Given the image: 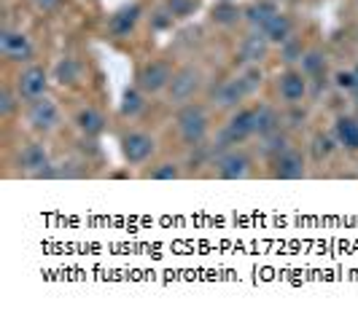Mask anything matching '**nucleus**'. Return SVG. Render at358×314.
Returning a JSON list of instances; mask_svg holds the SVG:
<instances>
[{
    "label": "nucleus",
    "mask_w": 358,
    "mask_h": 314,
    "mask_svg": "<svg viewBox=\"0 0 358 314\" xmlns=\"http://www.w3.org/2000/svg\"><path fill=\"white\" fill-rule=\"evenodd\" d=\"M0 54L8 62H30L33 54H36V46H33V40L22 33V30L3 27L0 30Z\"/></svg>",
    "instance_id": "nucleus-10"
},
{
    "label": "nucleus",
    "mask_w": 358,
    "mask_h": 314,
    "mask_svg": "<svg viewBox=\"0 0 358 314\" xmlns=\"http://www.w3.org/2000/svg\"><path fill=\"white\" fill-rule=\"evenodd\" d=\"M334 87L340 89L342 94H350L353 87H356V75H353V70H337V73H334Z\"/></svg>",
    "instance_id": "nucleus-31"
},
{
    "label": "nucleus",
    "mask_w": 358,
    "mask_h": 314,
    "mask_svg": "<svg viewBox=\"0 0 358 314\" xmlns=\"http://www.w3.org/2000/svg\"><path fill=\"white\" fill-rule=\"evenodd\" d=\"M148 180H162V183H170V180H178L180 177V167L176 161H162L157 167H151L148 172H145Z\"/></svg>",
    "instance_id": "nucleus-27"
},
{
    "label": "nucleus",
    "mask_w": 358,
    "mask_h": 314,
    "mask_svg": "<svg viewBox=\"0 0 358 314\" xmlns=\"http://www.w3.org/2000/svg\"><path fill=\"white\" fill-rule=\"evenodd\" d=\"M173 22H176V17H173L167 8H159V11L151 17V27H154V30H167V27H173Z\"/></svg>",
    "instance_id": "nucleus-32"
},
{
    "label": "nucleus",
    "mask_w": 358,
    "mask_h": 314,
    "mask_svg": "<svg viewBox=\"0 0 358 314\" xmlns=\"http://www.w3.org/2000/svg\"><path fill=\"white\" fill-rule=\"evenodd\" d=\"M262 142H259V154L267 158V161H275V158L280 156L283 151H288L291 148V140H288L286 132H272V135H264V137H259Z\"/></svg>",
    "instance_id": "nucleus-21"
},
{
    "label": "nucleus",
    "mask_w": 358,
    "mask_h": 314,
    "mask_svg": "<svg viewBox=\"0 0 358 314\" xmlns=\"http://www.w3.org/2000/svg\"><path fill=\"white\" fill-rule=\"evenodd\" d=\"M331 135L337 137V142H340L345 151L358 154V119L356 116H337Z\"/></svg>",
    "instance_id": "nucleus-18"
},
{
    "label": "nucleus",
    "mask_w": 358,
    "mask_h": 314,
    "mask_svg": "<svg viewBox=\"0 0 358 314\" xmlns=\"http://www.w3.org/2000/svg\"><path fill=\"white\" fill-rule=\"evenodd\" d=\"M73 124H76V129H78L84 137H97V135L106 132V116H103L97 107H90V105L81 107V110H76Z\"/></svg>",
    "instance_id": "nucleus-16"
},
{
    "label": "nucleus",
    "mask_w": 358,
    "mask_h": 314,
    "mask_svg": "<svg viewBox=\"0 0 358 314\" xmlns=\"http://www.w3.org/2000/svg\"><path fill=\"white\" fill-rule=\"evenodd\" d=\"M54 78H57V84H62V87H73V84L81 78V65H78L76 59H71V57H65V59L57 62Z\"/></svg>",
    "instance_id": "nucleus-25"
},
{
    "label": "nucleus",
    "mask_w": 358,
    "mask_h": 314,
    "mask_svg": "<svg viewBox=\"0 0 358 314\" xmlns=\"http://www.w3.org/2000/svg\"><path fill=\"white\" fill-rule=\"evenodd\" d=\"M14 89H17L22 103H36L41 97H46V89H49V70L43 68V65H30V68H24L17 75Z\"/></svg>",
    "instance_id": "nucleus-7"
},
{
    "label": "nucleus",
    "mask_w": 358,
    "mask_h": 314,
    "mask_svg": "<svg viewBox=\"0 0 358 314\" xmlns=\"http://www.w3.org/2000/svg\"><path fill=\"white\" fill-rule=\"evenodd\" d=\"M280 129V113L269 105H256V135L264 137Z\"/></svg>",
    "instance_id": "nucleus-23"
},
{
    "label": "nucleus",
    "mask_w": 358,
    "mask_h": 314,
    "mask_svg": "<svg viewBox=\"0 0 358 314\" xmlns=\"http://www.w3.org/2000/svg\"><path fill=\"white\" fill-rule=\"evenodd\" d=\"M251 156L245 151H240V148H227L213 161V170L218 180H245L251 174Z\"/></svg>",
    "instance_id": "nucleus-6"
},
{
    "label": "nucleus",
    "mask_w": 358,
    "mask_h": 314,
    "mask_svg": "<svg viewBox=\"0 0 358 314\" xmlns=\"http://www.w3.org/2000/svg\"><path fill=\"white\" fill-rule=\"evenodd\" d=\"M17 164H19V170H22V172L30 174V177H38V180H43L46 172L52 170L49 151H46L41 142H30V145H24V148L19 151Z\"/></svg>",
    "instance_id": "nucleus-12"
},
{
    "label": "nucleus",
    "mask_w": 358,
    "mask_h": 314,
    "mask_svg": "<svg viewBox=\"0 0 358 314\" xmlns=\"http://www.w3.org/2000/svg\"><path fill=\"white\" fill-rule=\"evenodd\" d=\"M248 137H256V107H237L229 121L224 124L218 142L221 148H234V145H243Z\"/></svg>",
    "instance_id": "nucleus-4"
},
{
    "label": "nucleus",
    "mask_w": 358,
    "mask_h": 314,
    "mask_svg": "<svg viewBox=\"0 0 358 314\" xmlns=\"http://www.w3.org/2000/svg\"><path fill=\"white\" fill-rule=\"evenodd\" d=\"M176 126H178L180 140L189 145V148H199L208 132H210V113L208 107L199 103L180 105L178 113H176Z\"/></svg>",
    "instance_id": "nucleus-2"
},
{
    "label": "nucleus",
    "mask_w": 358,
    "mask_h": 314,
    "mask_svg": "<svg viewBox=\"0 0 358 314\" xmlns=\"http://www.w3.org/2000/svg\"><path fill=\"white\" fill-rule=\"evenodd\" d=\"M205 87V75H202V70L194 68V65H183L173 73V81H170V87H167V103L180 107V105H189L194 103V97H197L199 91Z\"/></svg>",
    "instance_id": "nucleus-3"
},
{
    "label": "nucleus",
    "mask_w": 358,
    "mask_h": 314,
    "mask_svg": "<svg viewBox=\"0 0 358 314\" xmlns=\"http://www.w3.org/2000/svg\"><path fill=\"white\" fill-rule=\"evenodd\" d=\"M19 103H22V100H19L17 89H11V87L0 89V116H3V119H11V116L17 113Z\"/></svg>",
    "instance_id": "nucleus-28"
},
{
    "label": "nucleus",
    "mask_w": 358,
    "mask_h": 314,
    "mask_svg": "<svg viewBox=\"0 0 358 314\" xmlns=\"http://www.w3.org/2000/svg\"><path fill=\"white\" fill-rule=\"evenodd\" d=\"M164 8H167L176 19H186L194 14L197 0H164Z\"/></svg>",
    "instance_id": "nucleus-29"
},
{
    "label": "nucleus",
    "mask_w": 358,
    "mask_h": 314,
    "mask_svg": "<svg viewBox=\"0 0 358 314\" xmlns=\"http://www.w3.org/2000/svg\"><path fill=\"white\" fill-rule=\"evenodd\" d=\"M307 174V161L296 148H288L272 161V177L278 180H299Z\"/></svg>",
    "instance_id": "nucleus-13"
},
{
    "label": "nucleus",
    "mask_w": 358,
    "mask_h": 314,
    "mask_svg": "<svg viewBox=\"0 0 358 314\" xmlns=\"http://www.w3.org/2000/svg\"><path fill=\"white\" fill-rule=\"evenodd\" d=\"M278 94H280V100L286 105L296 107V105H302V100L310 94V78H307L302 70L288 68L286 73H280V78H278Z\"/></svg>",
    "instance_id": "nucleus-11"
},
{
    "label": "nucleus",
    "mask_w": 358,
    "mask_h": 314,
    "mask_svg": "<svg viewBox=\"0 0 358 314\" xmlns=\"http://www.w3.org/2000/svg\"><path fill=\"white\" fill-rule=\"evenodd\" d=\"M210 17L221 27H234L243 19V8L237 3H232V0H218L213 6V11H210Z\"/></svg>",
    "instance_id": "nucleus-22"
},
{
    "label": "nucleus",
    "mask_w": 358,
    "mask_h": 314,
    "mask_svg": "<svg viewBox=\"0 0 358 314\" xmlns=\"http://www.w3.org/2000/svg\"><path fill=\"white\" fill-rule=\"evenodd\" d=\"M353 116H356V119H358V103H356V113H353Z\"/></svg>",
    "instance_id": "nucleus-35"
},
{
    "label": "nucleus",
    "mask_w": 358,
    "mask_h": 314,
    "mask_svg": "<svg viewBox=\"0 0 358 314\" xmlns=\"http://www.w3.org/2000/svg\"><path fill=\"white\" fill-rule=\"evenodd\" d=\"M119 145H122V156H124V161L127 164H132V167L145 164L148 158L157 154V140H154V135L138 132V129L122 135Z\"/></svg>",
    "instance_id": "nucleus-8"
},
{
    "label": "nucleus",
    "mask_w": 358,
    "mask_h": 314,
    "mask_svg": "<svg viewBox=\"0 0 358 314\" xmlns=\"http://www.w3.org/2000/svg\"><path fill=\"white\" fill-rule=\"evenodd\" d=\"M62 124V110L52 97H41L36 103H27V126L38 135H52Z\"/></svg>",
    "instance_id": "nucleus-5"
},
{
    "label": "nucleus",
    "mask_w": 358,
    "mask_h": 314,
    "mask_svg": "<svg viewBox=\"0 0 358 314\" xmlns=\"http://www.w3.org/2000/svg\"><path fill=\"white\" fill-rule=\"evenodd\" d=\"M143 110H145V91L143 89L138 87V84L124 89L122 103H119V113H122V119H138Z\"/></svg>",
    "instance_id": "nucleus-20"
},
{
    "label": "nucleus",
    "mask_w": 358,
    "mask_h": 314,
    "mask_svg": "<svg viewBox=\"0 0 358 314\" xmlns=\"http://www.w3.org/2000/svg\"><path fill=\"white\" fill-rule=\"evenodd\" d=\"M302 73H305L307 78H321L326 75V68H329V59H326V54L321 49H307L302 54Z\"/></svg>",
    "instance_id": "nucleus-24"
},
{
    "label": "nucleus",
    "mask_w": 358,
    "mask_h": 314,
    "mask_svg": "<svg viewBox=\"0 0 358 314\" xmlns=\"http://www.w3.org/2000/svg\"><path fill=\"white\" fill-rule=\"evenodd\" d=\"M275 14H278V6L272 0H256V3L243 8V19L248 22L251 30H262Z\"/></svg>",
    "instance_id": "nucleus-19"
},
{
    "label": "nucleus",
    "mask_w": 358,
    "mask_h": 314,
    "mask_svg": "<svg viewBox=\"0 0 358 314\" xmlns=\"http://www.w3.org/2000/svg\"><path fill=\"white\" fill-rule=\"evenodd\" d=\"M259 33L264 35L272 46H280V43H286L288 38H294V22H291L288 14L278 11V14H275V17L269 19L267 24L259 30Z\"/></svg>",
    "instance_id": "nucleus-17"
},
{
    "label": "nucleus",
    "mask_w": 358,
    "mask_h": 314,
    "mask_svg": "<svg viewBox=\"0 0 358 314\" xmlns=\"http://www.w3.org/2000/svg\"><path fill=\"white\" fill-rule=\"evenodd\" d=\"M62 0H33V6H36L38 11H43V14H49V11H54L57 6H59Z\"/></svg>",
    "instance_id": "nucleus-33"
},
{
    "label": "nucleus",
    "mask_w": 358,
    "mask_h": 314,
    "mask_svg": "<svg viewBox=\"0 0 358 314\" xmlns=\"http://www.w3.org/2000/svg\"><path fill=\"white\" fill-rule=\"evenodd\" d=\"M262 70L259 65H245L243 73H237L229 81H221L218 87L210 89V103L218 110H237L243 100H248L251 94H256L262 89Z\"/></svg>",
    "instance_id": "nucleus-1"
},
{
    "label": "nucleus",
    "mask_w": 358,
    "mask_h": 314,
    "mask_svg": "<svg viewBox=\"0 0 358 314\" xmlns=\"http://www.w3.org/2000/svg\"><path fill=\"white\" fill-rule=\"evenodd\" d=\"M337 137L334 135H326V132H318L315 137H313V142H310V151H313V158L321 164V161H326V158L331 156L334 151H337Z\"/></svg>",
    "instance_id": "nucleus-26"
},
{
    "label": "nucleus",
    "mask_w": 358,
    "mask_h": 314,
    "mask_svg": "<svg viewBox=\"0 0 358 314\" xmlns=\"http://www.w3.org/2000/svg\"><path fill=\"white\" fill-rule=\"evenodd\" d=\"M173 73H176V70L170 68V62L154 59V62H145L143 68L138 70L135 84L143 89L145 94H162V91H167V87H170Z\"/></svg>",
    "instance_id": "nucleus-9"
},
{
    "label": "nucleus",
    "mask_w": 358,
    "mask_h": 314,
    "mask_svg": "<svg viewBox=\"0 0 358 314\" xmlns=\"http://www.w3.org/2000/svg\"><path fill=\"white\" fill-rule=\"evenodd\" d=\"M302 54H305V49H302V43H299L296 38H288L286 43H280V57H283L286 65L302 62Z\"/></svg>",
    "instance_id": "nucleus-30"
},
{
    "label": "nucleus",
    "mask_w": 358,
    "mask_h": 314,
    "mask_svg": "<svg viewBox=\"0 0 358 314\" xmlns=\"http://www.w3.org/2000/svg\"><path fill=\"white\" fill-rule=\"evenodd\" d=\"M141 17H143V8L138 3H127V6L116 8L110 14V19H108V33L116 35V38H127V35L138 27Z\"/></svg>",
    "instance_id": "nucleus-14"
},
{
    "label": "nucleus",
    "mask_w": 358,
    "mask_h": 314,
    "mask_svg": "<svg viewBox=\"0 0 358 314\" xmlns=\"http://www.w3.org/2000/svg\"><path fill=\"white\" fill-rule=\"evenodd\" d=\"M269 43L264 35L259 33V30H251V33L245 35L243 40H240V46H237V54H240V59H243V65H262L264 59H267L269 54Z\"/></svg>",
    "instance_id": "nucleus-15"
},
{
    "label": "nucleus",
    "mask_w": 358,
    "mask_h": 314,
    "mask_svg": "<svg viewBox=\"0 0 358 314\" xmlns=\"http://www.w3.org/2000/svg\"><path fill=\"white\" fill-rule=\"evenodd\" d=\"M353 75H356V87H353V91H350V97H353V103H358V65L353 68Z\"/></svg>",
    "instance_id": "nucleus-34"
}]
</instances>
